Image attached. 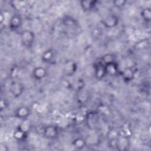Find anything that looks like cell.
Here are the masks:
<instances>
[{"label":"cell","instance_id":"cell-6","mask_svg":"<svg viewBox=\"0 0 151 151\" xmlns=\"http://www.w3.org/2000/svg\"><path fill=\"white\" fill-rule=\"evenodd\" d=\"M22 22V18L19 15H13L9 19V27L12 30H17L21 27Z\"/></svg>","mask_w":151,"mask_h":151},{"label":"cell","instance_id":"cell-1","mask_svg":"<svg viewBox=\"0 0 151 151\" xmlns=\"http://www.w3.org/2000/svg\"><path fill=\"white\" fill-rule=\"evenodd\" d=\"M35 39L34 32L28 29H25L21 34V40L22 45L27 47L30 48L32 45Z\"/></svg>","mask_w":151,"mask_h":151},{"label":"cell","instance_id":"cell-4","mask_svg":"<svg viewBox=\"0 0 151 151\" xmlns=\"http://www.w3.org/2000/svg\"><path fill=\"white\" fill-rule=\"evenodd\" d=\"M9 91L14 97H18L24 91V86L19 82H13L10 85Z\"/></svg>","mask_w":151,"mask_h":151},{"label":"cell","instance_id":"cell-10","mask_svg":"<svg viewBox=\"0 0 151 151\" xmlns=\"http://www.w3.org/2000/svg\"><path fill=\"white\" fill-rule=\"evenodd\" d=\"M80 5L81 8L84 11H90L94 8H95L97 5L96 1L91 0H83L80 1Z\"/></svg>","mask_w":151,"mask_h":151},{"label":"cell","instance_id":"cell-12","mask_svg":"<svg viewBox=\"0 0 151 151\" xmlns=\"http://www.w3.org/2000/svg\"><path fill=\"white\" fill-rule=\"evenodd\" d=\"M140 16L143 19L147 22L150 21L151 19V10L149 7L144 8L140 11Z\"/></svg>","mask_w":151,"mask_h":151},{"label":"cell","instance_id":"cell-14","mask_svg":"<svg viewBox=\"0 0 151 151\" xmlns=\"http://www.w3.org/2000/svg\"><path fill=\"white\" fill-rule=\"evenodd\" d=\"M72 145H73V146L75 148L78 149H81L85 146L86 141L82 138L78 137L73 141Z\"/></svg>","mask_w":151,"mask_h":151},{"label":"cell","instance_id":"cell-17","mask_svg":"<svg viewBox=\"0 0 151 151\" xmlns=\"http://www.w3.org/2000/svg\"><path fill=\"white\" fill-rule=\"evenodd\" d=\"M64 24L69 27H73L74 26H76L77 24L76 21L71 18V17H65V18L64 19Z\"/></svg>","mask_w":151,"mask_h":151},{"label":"cell","instance_id":"cell-13","mask_svg":"<svg viewBox=\"0 0 151 151\" xmlns=\"http://www.w3.org/2000/svg\"><path fill=\"white\" fill-rule=\"evenodd\" d=\"M54 56V53L53 51L51 49L47 50L45 51L42 55V61H43L44 63H47L51 62V61L52 60Z\"/></svg>","mask_w":151,"mask_h":151},{"label":"cell","instance_id":"cell-2","mask_svg":"<svg viewBox=\"0 0 151 151\" xmlns=\"http://www.w3.org/2000/svg\"><path fill=\"white\" fill-rule=\"evenodd\" d=\"M15 116L20 120L28 119L30 114V109L28 107L25 106H22L18 107L15 111Z\"/></svg>","mask_w":151,"mask_h":151},{"label":"cell","instance_id":"cell-16","mask_svg":"<svg viewBox=\"0 0 151 151\" xmlns=\"http://www.w3.org/2000/svg\"><path fill=\"white\" fill-rule=\"evenodd\" d=\"M101 60H102V61H101V62L103 63L104 64H106L115 61L114 57L113 54H105L104 55H103L102 57Z\"/></svg>","mask_w":151,"mask_h":151},{"label":"cell","instance_id":"cell-3","mask_svg":"<svg viewBox=\"0 0 151 151\" xmlns=\"http://www.w3.org/2000/svg\"><path fill=\"white\" fill-rule=\"evenodd\" d=\"M42 133L44 136L47 139H54L58 136V129L54 125H48L44 128Z\"/></svg>","mask_w":151,"mask_h":151},{"label":"cell","instance_id":"cell-5","mask_svg":"<svg viewBox=\"0 0 151 151\" xmlns=\"http://www.w3.org/2000/svg\"><path fill=\"white\" fill-rule=\"evenodd\" d=\"M119 19L115 15H110L106 17L102 21L103 26L107 28H112L115 27L119 24Z\"/></svg>","mask_w":151,"mask_h":151},{"label":"cell","instance_id":"cell-9","mask_svg":"<svg viewBox=\"0 0 151 151\" xmlns=\"http://www.w3.org/2000/svg\"><path fill=\"white\" fill-rule=\"evenodd\" d=\"M94 71L95 76L98 79H101L106 75L105 65L101 62H100L96 65Z\"/></svg>","mask_w":151,"mask_h":151},{"label":"cell","instance_id":"cell-8","mask_svg":"<svg viewBox=\"0 0 151 151\" xmlns=\"http://www.w3.org/2000/svg\"><path fill=\"white\" fill-rule=\"evenodd\" d=\"M135 72L131 67H127L124 68L122 72V79L124 82L129 83L132 81L134 77Z\"/></svg>","mask_w":151,"mask_h":151},{"label":"cell","instance_id":"cell-19","mask_svg":"<svg viewBox=\"0 0 151 151\" xmlns=\"http://www.w3.org/2000/svg\"><path fill=\"white\" fill-rule=\"evenodd\" d=\"M113 5L117 8H123L126 3H127V1L125 0H115V1H113Z\"/></svg>","mask_w":151,"mask_h":151},{"label":"cell","instance_id":"cell-18","mask_svg":"<svg viewBox=\"0 0 151 151\" xmlns=\"http://www.w3.org/2000/svg\"><path fill=\"white\" fill-rule=\"evenodd\" d=\"M25 133H26L25 132L22 131V130H21L19 128H17V129L14 133V137H15L16 139L21 140V139H23Z\"/></svg>","mask_w":151,"mask_h":151},{"label":"cell","instance_id":"cell-11","mask_svg":"<svg viewBox=\"0 0 151 151\" xmlns=\"http://www.w3.org/2000/svg\"><path fill=\"white\" fill-rule=\"evenodd\" d=\"M105 70L106 74H109L110 76L115 75L118 71V67L115 61L104 64Z\"/></svg>","mask_w":151,"mask_h":151},{"label":"cell","instance_id":"cell-7","mask_svg":"<svg viewBox=\"0 0 151 151\" xmlns=\"http://www.w3.org/2000/svg\"><path fill=\"white\" fill-rule=\"evenodd\" d=\"M32 76L36 80H41L44 78L47 74V70L41 66L35 67L32 70Z\"/></svg>","mask_w":151,"mask_h":151},{"label":"cell","instance_id":"cell-15","mask_svg":"<svg viewBox=\"0 0 151 151\" xmlns=\"http://www.w3.org/2000/svg\"><path fill=\"white\" fill-rule=\"evenodd\" d=\"M149 41L148 40L145 39L137 42L134 48L136 50H143V49H146L147 47H149Z\"/></svg>","mask_w":151,"mask_h":151}]
</instances>
